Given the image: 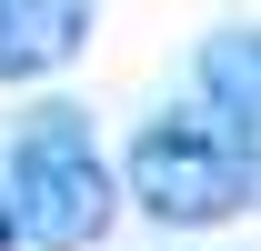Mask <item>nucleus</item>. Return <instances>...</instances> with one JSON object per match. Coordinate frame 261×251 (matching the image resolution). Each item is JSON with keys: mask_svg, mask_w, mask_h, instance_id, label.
<instances>
[{"mask_svg": "<svg viewBox=\"0 0 261 251\" xmlns=\"http://www.w3.org/2000/svg\"><path fill=\"white\" fill-rule=\"evenodd\" d=\"M91 51V0H0V81L31 91Z\"/></svg>", "mask_w": 261, "mask_h": 251, "instance_id": "4", "label": "nucleus"}, {"mask_svg": "<svg viewBox=\"0 0 261 251\" xmlns=\"http://www.w3.org/2000/svg\"><path fill=\"white\" fill-rule=\"evenodd\" d=\"M0 251H20V221H10V201H0Z\"/></svg>", "mask_w": 261, "mask_h": 251, "instance_id": "5", "label": "nucleus"}, {"mask_svg": "<svg viewBox=\"0 0 261 251\" xmlns=\"http://www.w3.org/2000/svg\"><path fill=\"white\" fill-rule=\"evenodd\" d=\"M121 171V201L130 211H151L161 231H211V221H241L261 191V161L241 141L201 121V111H161V121L130 131V151L111 161Z\"/></svg>", "mask_w": 261, "mask_h": 251, "instance_id": "2", "label": "nucleus"}, {"mask_svg": "<svg viewBox=\"0 0 261 251\" xmlns=\"http://www.w3.org/2000/svg\"><path fill=\"white\" fill-rule=\"evenodd\" d=\"M191 91H201V121L261 161V31H211L191 51Z\"/></svg>", "mask_w": 261, "mask_h": 251, "instance_id": "3", "label": "nucleus"}, {"mask_svg": "<svg viewBox=\"0 0 261 251\" xmlns=\"http://www.w3.org/2000/svg\"><path fill=\"white\" fill-rule=\"evenodd\" d=\"M0 201L20 221V251H91V241H111L121 171H111V151L91 141V111H70V101L20 111L10 161H0Z\"/></svg>", "mask_w": 261, "mask_h": 251, "instance_id": "1", "label": "nucleus"}]
</instances>
